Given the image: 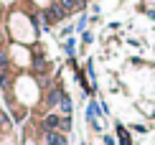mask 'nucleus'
Listing matches in <instances>:
<instances>
[{
  "label": "nucleus",
  "instance_id": "2",
  "mask_svg": "<svg viewBox=\"0 0 155 145\" xmlns=\"http://www.w3.org/2000/svg\"><path fill=\"white\" fill-rule=\"evenodd\" d=\"M46 143H48V145H66V137H64V135H59V133H54V130H51V133L46 135Z\"/></svg>",
  "mask_w": 155,
  "mask_h": 145
},
{
  "label": "nucleus",
  "instance_id": "7",
  "mask_svg": "<svg viewBox=\"0 0 155 145\" xmlns=\"http://www.w3.org/2000/svg\"><path fill=\"white\" fill-rule=\"evenodd\" d=\"M59 5H61L64 10H71L74 8V0H59Z\"/></svg>",
  "mask_w": 155,
  "mask_h": 145
},
{
  "label": "nucleus",
  "instance_id": "8",
  "mask_svg": "<svg viewBox=\"0 0 155 145\" xmlns=\"http://www.w3.org/2000/svg\"><path fill=\"white\" fill-rule=\"evenodd\" d=\"M36 69L43 71V69H46V61H43V59H38V61H36Z\"/></svg>",
  "mask_w": 155,
  "mask_h": 145
},
{
  "label": "nucleus",
  "instance_id": "4",
  "mask_svg": "<svg viewBox=\"0 0 155 145\" xmlns=\"http://www.w3.org/2000/svg\"><path fill=\"white\" fill-rule=\"evenodd\" d=\"M117 133H120V143H122V145H130V143H132V140H130V135H127V130H125V127H117Z\"/></svg>",
  "mask_w": 155,
  "mask_h": 145
},
{
  "label": "nucleus",
  "instance_id": "1",
  "mask_svg": "<svg viewBox=\"0 0 155 145\" xmlns=\"http://www.w3.org/2000/svg\"><path fill=\"white\" fill-rule=\"evenodd\" d=\"M64 15H66V10H64L61 5H54L51 10H46V21H48V25H51V23H59Z\"/></svg>",
  "mask_w": 155,
  "mask_h": 145
},
{
  "label": "nucleus",
  "instance_id": "3",
  "mask_svg": "<svg viewBox=\"0 0 155 145\" xmlns=\"http://www.w3.org/2000/svg\"><path fill=\"white\" fill-rule=\"evenodd\" d=\"M43 125H46V127H51V130H56V127H61V120L56 115H48L46 120H43Z\"/></svg>",
  "mask_w": 155,
  "mask_h": 145
},
{
  "label": "nucleus",
  "instance_id": "6",
  "mask_svg": "<svg viewBox=\"0 0 155 145\" xmlns=\"http://www.w3.org/2000/svg\"><path fill=\"white\" fill-rule=\"evenodd\" d=\"M59 104H61V110H64V112H71V102H69L66 97H61V102H59Z\"/></svg>",
  "mask_w": 155,
  "mask_h": 145
},
{
  "label": "nucleus",
  "instance_id": "5",
  "mask_svg": "<svg viewBox=\"0 0 155 145\" xmlns=\"http://www.w3.org/2000/svg\"><path fill=\"white\" fill-rule=\"evenodd\" d=\"M5 69H8V56H5V51L0 49V74H5Z\"/></svg>",
  "mask_w": 155,
  "mask_h": 145
}]
</instances>
